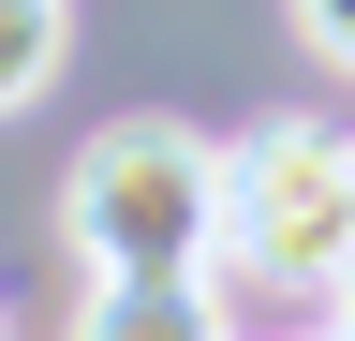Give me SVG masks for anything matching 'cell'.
Instances as JSON below:
<instances>
[{"label": "cell", "instance_id": "cell-1", "mask_svg": "<svg viewBox=\"0 0 355 341\" xmlns=\"http://www.w3.org/2000/svg\"><path fill=\"white\" fill-rule=\"evenodd\" d=\"M207 282H222V312L296 297V312L340 326V282H355V134H326V119L222 134V252H207Z\"/></svg>", "mask_w": 355, "mask_h": 341}, {"label": "cell", "instance_id": "cell-2", "mask_svg": "<svg viewBox=\"0 0 355 341\" xmlns=\"http://www.w3.org/2000/svg\"><path fill=\"white\" fill-rule=\"evenodd\" d=\"M60 238L89 252V282H163V267H207L222 252V134L133 104L74 149L60 178Z\"/></svg>", "mask_w": 355, "mask_h": 341}, {"label": "cell", "instance_id": "cell-3", "mask_svg": "<svg viewBox=\"0 0 355 341\" xmlns=\"http://www.w3.org/2000/svg\"><path fill=\"white\" fill-rule=\"evenodd\" d=\"M74 341H237V312L207 267H163V282H89Z\"/></svg>", "mask_w": 355, "mask_h": 341}, {"label": "cell", "instance_id": "cell-4", "mask_svg": "<svg viewBox=\"0 0 355 341\" xmlns=\"http://www.w3.org/2000/svg\"><path fill=\"white\" fill-rule=\"evenodd\" d=\"M60 60H74V15H60V0H0V104H30Z\"/></svg>", "mask_w": 355, "mask_h": 341}, {"label": "cell", "instance_id": "cell-5", "mask_svg": "<svg viewBox=\"0 0 355 341\" xmlns=\"http://www.w3.org/2000/svg\"><path fill=\"white\" fill-rule=\"evenodd\" d=\"M296 45H311V60H340V74H355V0H296Z\"/></svg>", "mask_w": 355, "mask_h": 341}, {"label": "cell", "instance_id": "cell-6", "mask_svg": "<svg viewBox=\"0 0 355 341\" xmlns=\"http://www.w3.org/2000/svg\"><path fill=\"white\" fill-rule=\"evenodd\" d=\"M326 341H355V282H340V326H326Z\"/></svg>", "mask_w": 355, "mask_h": 341}, {"label": "cell", "instance_id": "cell-7", "mask_svg": "<svg viewBox=\"0 0 355 341\" xmlns=\"http://www.w3.org/2000/svg\"><path fill=\"white\" fill-rule=\"evenodd\" d=\"M0 341H15V326H0Z\"/></svg>", "mask_w": 355, "mask_h": 341}]
</instances>
